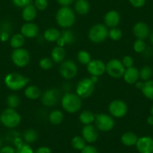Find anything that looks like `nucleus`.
I'll return each instance as SVG.
<instances>
[{"label": "nucleus", "mask_w": 153, "mask_h": 153, "mask_svg": "<svg viewBox=\"0 0 153 153\" xmlns=\"http://www.w3.org/2000/svg\"><path fill=\"white\" fill-rule=\"evenodd\" d=\"M136 148L140 153H153V138L143 136L138 138Z\"/></svg>", "instance_id": "4468645a"}, {"label": "nucleus", "mask_w": 153, "mask_h": 153, "mask_svg": "<svg viewBox=\"0 0 153 153\" xmlns=\"http://www.w3.org/2000/svg\"><path fill=\"white\" fill-rule=\"evenodd\" d=\"M140 78L143 81H147V80H151V77L153 75V69L149 65L143 66L140 70Z\"/></svg>", "instance_id": "7c9ffc66"}, {"label": "nucleus", "mask_w": 153, "mask_h": 153, "mask_svg": "<svg viewBox=\"0 0 153 153\" xmlns=\"http://www.w3.org/2000/svg\"><path fill=\"white\" fill-rule=\"evenodd\" d=\"M146 123H147V124L149 125V126H153V116L150 115L149 117H147Z\"/></svg>", "instance_id": "603ef678"}, {"label": "nucleus", "mask_w": 153, "mask_h": 153, "mask_svg": "<svg viewBox=\"0 0 153 153\" xmlns=\"http://www.w3.org/2000/svg\"><path fill=\"white\" fill-rule=\"evenodd\" d=\"M48 120L50 123L53 126H59L62 123L64 120V114L61 110H54L50 113Z\"/></svg>", "instance_id": "a878e982"}, {"label": "nucleus", "mask_w": 153, "mask_h": 153, "mask_svg": "<svg viewBox=\"0 0 153 153\" xmlns=\"http://www.w3.org/2000/svg\"><path fill=\"white\" fill-rule=\"evenodd\" d=\"M29 79L19 73H9L5 76V84L12 91H19L25 88L29 83Z\"/></svg>", "instance_id": "7ed1b4c3"}, {"label": "nucleus", "mask_w": 153, "mask_h": 153, "mask_svg": "<svg viewBox=\"0 0 153 153\" xmlns=\"http://www.w3.org/2000/svg\"><path fill=\"white\" fill-rule=\"evenodd\" d=\"M133 33L137 39L145 40L149 36V26L144 22H138L134 26Z\"/></svg>", "instance_id": "2eb2a0df"}, {"label": "nucleus", "mask_w": 153, "mask_h": 153, "mask_svg": "<svg viewBox=\"0 0 153 153\" xmlns=\"http://www.w3.org/2000/svg\"><path fill=\"white\" fill-rule=\"evenodd\" d=\"M25 96L30 100L38 99L42 96V91L38 86L31 85V86H26L24 91Z\"/></svg>", "instance_id": "b1692460"}, {"label": "nucleus", "mask_w": 153, "mask_h": 153, "mask_svg": "<svg viewBox=\"0 0 153 153\" xmlns=\"http://www.w3.org/2000/svg\"><path fill=\"white\" fill-rule=\"evenodd\" d=\"M31 57L29 51L24 48L14 49L11 53V60L17 67L24 68L29 65Z\"/></svg>", "instance_id": "6e6552de"}, {"label": "nucleus", "mask_w": 153, "mask_h": 153, "mask_svg": "<svg viewBox=\"0 0 153 153\" xmlns=\"http://www.w3.org/2000/svg\"><path fill=\"white\" fill-rule=\"evenodd\" d=\"M37 15V9L33 5H29L23 8L22 11V18L26 22L29 23L35 20Z\"/></svg>", "instance_id": "412c9836"}, {"label": "nucleus", "mask_w": 153, "mask_h": 153, "mask_svg": "<svg viewBox=\"0 0 153 153\" xmlns=\"http://www.w3.org/2000/svg\"><path fill=\"white\" fill-rule=\"evenodd\" d=\"M0 153H16V149H14L11 146H5L3 147H1Z\"/></svg>", "instance_id": "a18cd8bd"}, {"label": "nucleus", "mask_w": 153, "mask_h": 153, "mask_svg": "<svg viewBox=\"0 0 153 153\" xmlns=\"http://www.w3.org/2000/svg\"><path fill=\"white\" fill-rule=\"evenodd\" d=\"M95 89V83L90 78L82 79L76 87V94L81 98H87L92 95Z\"/></svg>", "instance_id": "0eeeda50"}, {"label": "nucleus", "mask_w": 153, "mask_h": 153, "mask_svg": "<svg viewBox=\"0 0 153 153\" xmlns=\"http://www.w3.org/2000/svg\"><path fill=\"white\" fill-rule=\"evenodd\" d=\"M95 115L90 110H83L79 116L80 122L84 126L91 125L95 122Z\"/></svg>", "instance_id": "cd10ccee"}, {"label": "nucleus", "mask_w": 153, "mask_h": 153, "mask_svg": "<svg viewBox=\"0 0 153 153\" xmlns=\"http://www.w3.org/2000/svg\"><path fill=\"white\" fill-rule=\"evenodd\" d=\"M143 95L148 99L153 101V80L144 82L143 88L141 90Z\"/></svg>", "instance_id": "c756f323"}, {"label": "nucleus", "mask_w": 153, "mask_h": 153, "mask_svg": "<svg viewBox=\"0 0 153 153\" xmlns=\"http://www.w3.org/2000/svg\"><path fill=\"white\" fill-rule=\"evenodd\" d=\"M134 85H135V87H136L137 89H140V90H142V89L143 88V86H144V82L137 81Z\"/></svg>", "instance_id": "3c124183"}, {"label": "nucleus", "mask_w": 153, "mask_h": 153, "mask_svg": "<svg viewBox=\"0 0 153 153\" xmlns=\"http://www.w3.org/2000/svg\"><path fill=\"white\" fill-rule=\"evenodd\" d=\"M61 104L65 111L73 114L81 109L82 100L76 94L66 92L62 98Z\"/></svg>", "instance_id": "f257e3e1"}, {"label": "nucleus", "mask_w": 153, "mask_h": 153, "mask_svg": "<svg viewBox=\"0 0 153 153\" xmlns=\"http://www.w3.org/2000/svg\"><path fill=\"white\" fill-rule=\"evenodd\" d=\"M59 74L64 79L71 80L76 76L78 68L76 63L72 60L63 61L59 66Z\"/></svg>", "instance_id": "9b49d317"}, {"label": "nucleus", "mask_w": 153, "mask_h": 153, "mask_svg": "<svg viewBox=\"0 0 153 153\" xmlns=\"http://www.w3.org/2000/svg\"><path fill=\"white\" fill-rule=\"evenodd\" d=\"M1 147H2V139L0 137V149H1Z\"/></svg>", "instance_id": "4d7b16f0"}, {"label": "nucleus", "mask_w": 153, "mask_h": 153, "mask_svg": "<svg viewBox=\"0 0 153 153\" xmlns=\"http://www.w3.org/2000/svg\"><path fill=\"white\" fill-rule=\"evenodd\" d=\"M123 78L128 84H135L140 78L139 70L134 66L126 68L124 74H123Z\"/></svg>", "instance_id": "aec40b11"}, {"label": "nucleus", "mask_w": 153, "mask_h": 153, "mask_svg": "<svg viewBox=\"0 0 153 153\" xmlns=\"http://www.w3.org/2000/svg\"><path fill=\"white\" fill-rule=\"evenodd\" d=\"M90 79L92 80V81L94 83H96L97 82H98V76H92L90 77Z\"/></svg>", "instance_id": "5fc2aeb1"}, {"label": "nucleus", "mask_w": 153, "mask_h": 153, "mask_svg": "<svg viewBox=\"0 0 153 153\" xmlns=\"http://www.w3.org/2000/svg\"><path fill=\"white\" fill-rule=\"evenodd\" d=\"M39 66L43 70H49L53 67V61L48 57H44L39 61Z\"/></svg>", "instance_id": "4c0bfd02"}, {"label": "nucleus", "mask_w": 153, "mask_h": 153, "mask_svg": "<svg viewBox=\"0 0 153 153\" xmlns=\"http://www.w3.org/2000/svg\"><path fill=\"white\" fill-rule=\"evenodd\" d=\"M12 2L18 8H25L27 5H31L32 0H12Z\"/></svg>", "instance_id": "79ce46f5"}, {"label": "nucleus", "mask_w": 153, "mask_h": 153, "mask_svg": "<svg viewBox=\"0 0 153 153\" xmlns=\"http://www.w3.org/2000/svg\"><path fill=\"white\" fill-rule=\"evenodd\" d=\"M133 49L137 53H143L146 49V44L144 40L137 39L133 45Z\"/></svg>", "instance_id": "e433bc0d"}, {"label": "nucleus", "mask_w": 153, "mask_h": 153, "mask_svg": "<svg viewBox=\"0 0 153 153\" xmlns=\"http://www.w3.org/2000/svg\"><path fill=\"white\" fill-rule=\"evenodd\" d=\"M149 38L150 43L152 44V45L153 46V30L152 32H150L149 36Z\"/></svg>", "instance_id": "864d4df0"}, {"label": "nucleus", "mask_w": 153, "mask_h": 153, "mask_svg": "<svg viewBox=\"0 0 153 153\" xmlns=\"http://www.w3.org/2000/svg\"><path fill=\"white\" fill-rule=\"evenodd\" d=\"M56 1L62 6H68L71 4L73 3L75 0H56Z\"/></svg>", "instance_id": "09e8293b"}, {"label": "nucleus", "mask_w": 153, "mask_h": 153, "mask_svg": "<svg viewBox=\"0 0 153 153\" xmlns=\"http://www.w3.org/2000/svg\"><path fill=\"white\" fill-rule=\"evenodd\" d=\"M150 113H151L152 116H153V104L151 107V109H150Z\"/></svg>", "instance_id": "6e6d98bb"}, {"label": "nucleus", "mask_w": 153, "mask_h": 153, "mask_svg": "<svg viewBox=\"0 0 153 153\" xmlns=\"http://www.w3.org/2000/svg\"><path fill=\"white\" fill-rule=\"evenodd\" d=\"M74 8L76 13L81 15H85L89 13L90 5L87 0H76Z\"/></svg>", "instance_id": "bb28decb"}, {"label": "nucleus", "mask_w": 153, "mask_h": 153, "mask_svg": "<svg viewBox=\"0 0 153 153\" xmlns=\"http://www.w3.org/2000/svg\"><path fill=\"white\" fill-rule=\"evenodd\" d=\"M104 22L106 26L110 28L117 27L120 22V15L117 11L111 10L104 15Z\"/></svg>", "instance_id": "a211bd4d"}, {"label": "nucleus", "mask_w": 153, "mask_h": 153, "mask_svg": "<svg viewBox=\"0 0 153 153\" xmlns=\"http://www.w3.org/2000/svg\"><path fill=\"white\" fill-rule=\"evenodd\" d=\"M81 133L82 137L86 140V142L92 143L98 140V131H97L96 127H95L92 124L84 126V127L82 129Z\"/></svg>", "instance_id": "dca6fc26"}, {"label": "nucleus", "mask_w": 153, "mask_h": 153, "mask_svg": "<svg viewBox=\"0 0 153 153\" xmlns=\"http://www.w3.org/2000/svg\"><path fill=\"white\" fill-rule=\"evenodd\" d=\"M20 33L27 38H35L39 34V28L35 23L29 22L26 23L21 26Z\"/></svg>", "instance_id": "f3484780"}, {"label": "nucleus", "mask_w": 153, "mask_h": 153, "mask_svg": "<svg viewBox=\"0 0 153 153\" xmlns=\"http://www.w3.org/2000/svg\"><path fill=\"white\" fill-rule=\"evenodd\" d=\"M16 153H35L30 146L23 143L21 146L16 149Z\"/></svg>", "instance_id": "ea45409f"}, {"label": "nucleus", "mask_w": 153, "mask_h": 153, "mask_svg": "<svg viewBox=\"0 0 153 153\" xmlns=\"http://www.w3.org/2000/svg\"><path fill=\"white\" fill-rule=\"evenodd\" d=\"M66 56V51L64 48L56 46L51 51V59L56 63L62 62Z\"/></svg>", "instance_id": "4be33fe9"}, {"label": "nucleus", "mask_w": 153, "mask_h": 153, "mask_svg": "<svg viewBox=\"0 0 153 153\" xmlns=\"http://www.w3.org/2000/svg\"><path fill=\"white\" fill-rule=\"evenodd\" d=\"M131 5L137 8H142L146 3V0H129Z\"/></svg>", "instance_id": "37998d69"}, {"label": "nucleus", "mask_w": 153, "mask_h": 153, "mask_svg": "<svg viewBox=\"0 0 153 153\" xmlns=\"http://www.w3.org/2000/svg\"><path fill=\"white\" fill-rule=\"evenodd\" d=\"M61 94L59 89L52 88L45 91L42 95V102L46 107L55 106L59 101Z\"/></svg>", "instance_id": "f8f14e48"}, {"label": "nucleus", "mask_w": 153, "mask_h": 153, "mask_svg": "<svg viewBox=\"0 0 153 153\" xmlns=\"http://www.w3.org/2000/svg\"><path fill=\"white\" fill-rule=\"evenodd\" d=\"M10 38V32L7 31H1L0 32V41L2 42H6L9 40Z\"/></svg>", "instance_id": "49530a36"}, {"label": "nucleus", "mask_w": 153, "mask_h": 153, "mask_svg": "<svg viewBox=\"0 0 153 153\" xmlns=\"http://www.w3.org/2000/svg\"><path fill=\"white\" fill-rule=\"evenodd\" d=\"M87 71L92 76H99L106 72V64L100 59L91 60L86 65Z\"/></svg>", "instance_id": "ddd939ff"}, {"label": "nucleus", "mask_w": 153, "mask_h": 153, "mask_svg": "<svg viewBox=\"0 0 153 153\" xmlns=\"http://www.w3.org/2000/svg\"><path fill=\"white\" fill-rule=\"evenodd\" d=\"M0 123H1V119H0Z\"/></svg>", "instance_id": "13d9d810"}, {"label": "nucleus", "mask_w": 153, "mask_h": 153, "mask_svg": "<svg viewBox=\"0 0 153 153\" xmlns=\"http://www.w3.org/2000/svg\"><path fill=\"white\" fill-rule=\"evenodd\" d=\"M61 35V32L57 29L56 28L51 27L48 28V29L45 31L44 32L43 37L45 38V40L48 42H56L59 38Z\"/></svg>", "instance_id": "5701e85b"}, {"label": "nucleus", "mask_w": 153, "mask_h": 153, "mask_svg": "<svg viewBox=\"0 0 153 153\" xmlns=\"http://www.w3.org/2000/svg\"><path fill=\"white\" fill-rule=\"evenodd\" d=\"M23 143H23V139H22L21 137H20L19 136L16 137L14 139V146H15L16 149L18 148V147H20V146H21Z\"/></svg>", "instance_id": "de8ad7c7"}, {"label": "nucleus", "mask_w": 153, "mask_h": 153, "mask_svg": "<svg viewBox=\"0 0 153 153\" xmlns=\"http://www.w3.org/2000/svg\"><path fill=\"white\" fill-rule=\"evenodd\" d=\"M76 57H77V60H78L79 62L82 65H87L92 60L89 53L88 51H84V50L79 51Z\"/></svg>", "instance_id": "473e14b6"}, {"label": "nucleus", "mask_w": 153, "mask_h": 153, "mask_svg": "<svg viewBox=\"0 0 153 153\" xmlns=\"http://www.w3.org/2000/svg\"><path fill=\"white\" fill-rule=\"evenodd\" d=\"M25 37L21 33H17L10 39V45L14 49L21 48L25 43Z\"/></svg>", "instance_id": "c85d7f7f"}, {"label": "nucleus", "mask_w": 153, "mask_h": 153, "mask_svg": "<svg viewBox=\"0 0 153 153\" xmlns=\"http://www.w3.org/2000/svg\"><path fill=\"white\" fill-rule=\"evenodd\" d=\"M122 62H123V65H124V67L126 68H128L133 67L134 62L133 58L131 56H126L123 57Z\"/></svg>", "instance_id": "a19ab883"}, {"label": "nucleus", "mask_w": 153, "mask_h": 153, "mask_svg": "<svg viewBox=\"0 0 153 153\" xmlns=\"http://www.w3.org/2000/svg\"><path fill=\"white\" fill-rule=\"evenodd\" d=\"M122 36H123V32H122L121 29H119V28H111L110 30L108 31V37L114 42L120 40Z\"/></svg>", "instance_id": "c9c22d12"}, {"label": "nucleus", "mask_w": 153, "mask_h": 153, "mask_svg": "<svg viewBox=\"0 0 153 153\" xmlns=\"http://www.w3.org/2000/svg\"><path fill=\"white\" fill-rule=\"evenodd\" d=\"M71 145L74 149L81 151L86 146V140L81 136H75L71 140Z\"/></svg>", "instance_id": "72a5a7b5"}, {"label": "nucleus", "mask_w": 153, "mask_h": 153, "mask_svg": "<svg viewBox=\"0 0 153 153\" xmlns=\"http://www.w3.org/2000/svg\"><path fill=\"white\" fill-rule=\"evenodd\" d=\"M7 105L9 108L16 109L19 107L20 104V99L15 94H11L7 97Z\"/></svg>", "instance_id": "f704fd0d"}, {"label": "nucleus", "mask_w": 153, "mask_h": 153, "mask_svg": "<svg viewBox=\"0 0 153 153\" xmlns=\"http://www.w3.org/2000/svg\"><path fill=\"white\" fill-rule=\"evenodd\" d=\"M48 6V0H35V7L39 11H45Z\"/></svg>", "instance_id": "58836bf2"}, {"label": "nucleus", "mask_w": 153, "mask_h": 153, "mask_svg": "<svg viewBox=\"0 0 153 153\" xmlns=\"http://www.w3.org/2000/svg\"><path fill=\"white\" fill-rule=\"evenodd\" d=\"M89 40L95 44H99L104 42L108 37V30L105 25L98 24L94 25L89 29L88 34Z\"/></svg>", "instance_id": "39448f33"}, {"label": "nucleus", "mask_w": 153, "mask_h": 153, "mask_svg": "<svg viewBox=\"0 0 153 153\" xmlns=\"http://www.w3.org/2000/svg\"><path fill=\"white\" fill-rule=\"evenodd\" d=\"M126 68L123 62L117 59H112L106 64V71L113 78H120L123 76Z\"/></svg>", "instance_id": "1a4fd4ad"}, {"label": "nucleus", "mask_w": 153, "mask_h": 153, "mask_svg": "<svg viewBox=\"0 0 153 153\" xmlns=\"http://www.w3.org/2000/svg\"><path fill=\"white\" fill-rule=\"evenodd\" d=\"M38 138V134L37 131L33 128L27 129L23 134V140L26 143H32L36 141Z\"/></svg>", "instance_id": "2f4dec72"}, {"label": "nucleus", "mask_w": 153, "mask_h": 153, "mask_svg": "<svg viewBox=\"0 0 153 153\" xmlns=\"http://www.w3.org/2000/svg\"><path fill=\"white\" fill-rule=\"evenodd\" d=\"M1 123L8 128H14L21 123V117L15 109L9 108L4 110L0 115Z\"/></svg>", "instance_id": "20e7f679"}, {"label": "nucleus", "mask_w": 153, "mask_h": 153, "mask_svg": "<svg viewBox=\"0 0 153 153\" xmlns=\"http://www.w3.org/2000/svg\"><path fill=\"white\" fill-rule=\"evenodd\" d=\"M94 123H95L96 128L102 132L110 131L115 126V121L112 116L105 114V113L95 114Z\"/></svg>", "instance_id": "423d86ee"}, {"label": "nucleus", "mask_w": 153, "mask_h": 153, "mask_svg": "<svg viewBox=\"0 0 153 153\" xmlns=\"http://www.w3.org/2000/svg\"><path fill=\"white\" fill-rule=\"evenodd\" d=\"M75 40H76V38H75L74 32L71 30L65 29L61 32V35L56 41L57 46L64 48L65 45H72L73 43H74Z\"/></svg>", "instance_id": "6ab92c4d"}, {"label": "nucleus", "mask_w": 153, "mask_h": 153, "mask_svg": "<svg viewBox=\"0 0 153 153\" xmlns=\"http://www.w3.org/2000/svg\"><path fill=\"white\" fill-rule=\"evenodd\" d=\"M81 153H98V151L93 146H86L81 150Z\"/></svg>", "instance_id": "c03bdc74"}, {"label": "nucleus", "mask_w": 153, "mask_h": 153, "mask_svg": "<svg viewBox=\"0 0 153 153\" xmlns=\"http://www.w3.org/2000/svg\"><path fill=\"white\" fill-rule=\"evenodd\" d=\"M108 110L113 117L122 118L125 117L128 113L127 104L123 100H113L109 104Z\"/></svg>", "instance_id": "9d476101"}, {"label": "nucleus", "mask_w": 153, "mask_h": 153, "mask_svg": "<svg viewBox=\"0 0 153 153\" xmlns=\"http://www.w3.org/2000/svg\"><path fill=\"white\" fill-rule=\"evenodd\" d=\"M137 140V135L131 131L126 132L121 137L122 143L123 145L126 146H132L136 145Z\"/></svg>", "instance_id": "393cba45"}, {"label": "nucleus", "mask_w": 153, "mask_h": 153, "mask_svg": "<svg viewBox=\"0 0 153 153\" xmlns=\"http://www.w3.org/2000/svg\"><path fill=\"white\" fill-rule=\"evenodd\" d=\"M76 17L71 8L68 6H62L58 10L56 14V21L62 28L68 29L71 27L74 23Z\"/></svg>", "instance_id": "f03ea898"}, {"label": "nucleus", "mask_w": 153, "mask_h": 153, "mask_svg": "<svg viewBox=\"0 0 153 153\" xmlns=\"http://www.w3.org/2000/svg\"><path fill=\"white\" fill-rule=\"evenodd\" d=\"M35 153H52V152H51V150L48 147L42 146L40 147V148H38L35 151Z\"/></svg>", "instance_id": "8fccbe9b"}]
</instances>
